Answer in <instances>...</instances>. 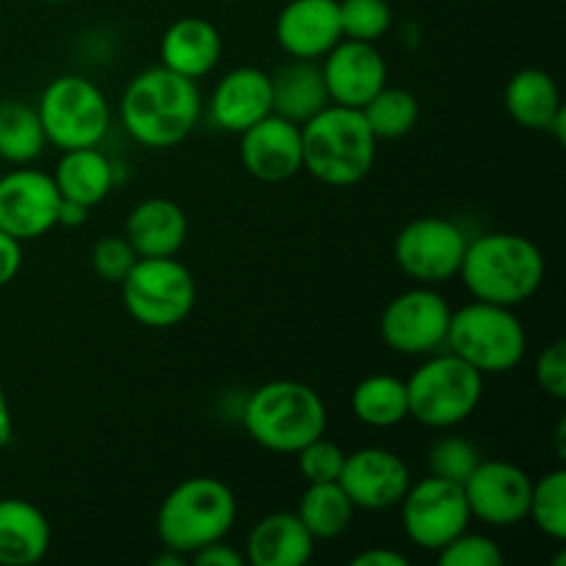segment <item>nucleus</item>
<instances>
[{
    "instance_id": "obj_1",
    "label": "nucleus",
    "mask_w": 566,
    "mask_h": 566,
    "mask_svg": "<svg viewBox=\"0 0 566 566\" xmlns=\"http://www.w3.org/2000/svg\"><path fill=\"white\" fill-rule=\"evenodd\" d=\"M202 114L197 81L166 66L133 77L119 99V116L130 138L149 149H171L186 142Z\"/></svg>"
},
{
    "instance_id": "obj_2",
    "label": "nucleus",
    "mask_w": 566,
    "mask_h": 566,
    "mask_svg": "<svg viewBox=\"0 0 566 566\" xmlns=\"http://www.w3.org/2000/svg\"><path fill=\"white\" fill-rule=\"evenodd\" d=\"M459 276L473 298L514 310L545 282V258L525 235L486 232L468 241Z\"/></svg>"
},
{
    "instance_id": "obj_3",
    "label": "nucleus",
    "mask_w": 566,
    "mask_h": 566,
    "mask_svg": "<svg viewBox=\"0 0 566 566\" xmlns=\"http://www.w3.org/2000/svg\"><path fill=\"white\" fill-rule=\"evenodd\" d=\"M241 420L260 448L296 457L307 442L326 434L329 412L318 390L304 381L276 379L260 385L247 398Z\"/></svg>"
},
{
    "instance_id": "obj_4",
    "label": "nucleus",
    "mask_w": 566,
    "mask_h": 566,
    "mask_svg": "<svg viewBox=\"0 0 566 566\" xmlns=\"http://www.w3.org/2000/svg\"><path fill=\"white\" fill-rule=\"evenodd\" d=\"M376 144L363 111L329 103L302 125L304 171L332 188L357 186L374 169Z\"/></svg>"
},
{
    "instance_id": "obj_5",
    "label": "nucleus",
    "mask_w": 566,
    "mask_h": 566,
    "mask_svg": "<svg viewBox=\"0 0 566 566\" xmlns=\"http://www.w3.org/2000/svg\"><path fill=\"white\" fill-rule=\"evenodd\" d=\"M238 517V501L230 486L210 475L186 479L164 497L158 509L160 545L191 558L199 547L224 539Z\"/></svg>"
},
{
    "instance_id": "obj_6",
    "label": "nucleus",
    "mask_w": 566,
    "mask_h": 566,
    "mask_svg": "<svg viewBox=\"0 0 566 566\" xmlns=\"http://www.w3.org/2000/svg\"><path fill=\"white\" fill-rule=\"evenodd\" d=\"M446 346L481 376H497L512 374L523 363L528 335L512 307L473 298L451 313Z\"/></svg>"
},
{
    "instance_id": "obj_7",
    "label": "nucleus",
    "mask_w": 566,
    "mask_h": 566,
    "mask_svg": "<svg viewBox=\"0 0 566 566\" xmlns=\"http://www.w3.org/2000/svg\"><path fill=\"white\" fill-rule=\"evenodd\" d=\"M409 418L426 429H453L479 409L484 376L457 354L431 357L407 379Z\"/></svg>"
},
{
    "instance_id": "obj_8",
    "label": "nucleus",
    "mask_w": 566,
    "mask_h": 566,
    "mask_svg": "<svg viewBox=\"0 0 566 566\" xmlns=\"http://www.w3.org/2000/svg\"><path fill=\"white\" fill-rule=\"evenodd\" d=\"M119 287L127 315L147 329L182 324L197 304V280L177 258H138Z\"/></svg>"
},
{
    "instance_id": "obj_9",
    "label": "nucleus",
    "mask_w": 566,
    "mask_h": 566,
    "mask_svg": "<svg viewBox=\"0 0 566 566\" xmlns=\"http://www.w3.org/2000/svg\"><path fill=\"white\" fill-rule=\"evenodd\" d=\"M48 144L61 153L99 147L111 127V108L103 88L83 75H61L44 86L36 103Z\"/></svg>"
},
{
    "instance_id": "obj_10",
    "label": "nucleus",
    "mask_w": 566,
    "mask_h": 566,
    "mask_svg": "<svg viewBox=\"0 0 566 566\" xmlns=\"http://www.w3.org/2000/svg\"><path fill=\"white\" fill-rule=\"evenodd\" d=\"M398 506H401V525L407 539L429 553H437L448 542L457 539L473 520L462 484L437 479V475L409 484Z\"/></svg>"
},
{
    "instance_id": "obj_11",
    "label": "nucleus",
    "mask_w": 566,
    "mask_h": 566,
    "mask_svg": "<svg viewBox=\"0 0 566 566\" xmlns=\"http://www.w3.org/2000/svg\"><path fill=\"white\" fill-rule=\"evenodd\" d=\"M468 235L446 216H420L396 238V263L418 285H446L462 269Z\"/></svg>"
},
{
    "instance_id": "obj_12",
    "label": "nucleus",
    "mask_w": 566,
    "mask_h": 566,
    "mask_svg": "<svg viewBox=\"0 0 566 566\" xmlns=\"http://www.w3.org/2000/svg\"><path fill=\"white\" fill-rule=\"evenodd\" d=\"M451 313L434 285H418L398 293L379 318V335L390 352L423 357L446 346Z\"/></svg>"
},
{
    "instance_id": "obj_13",
    "label": "nucleus",
    "mask_w": 566,
    "mask_h": 566,
    "mask_svg": "<svg viewBox=\"0 0 566 566\" xmlns=\"http://www.w3.org/2000/svg\"><path fill=\"white\" fill-rule=\"evenodd\" d=\"M534 479L506 459H481L462 484L470 517L490 528H514L528 520Z\"/></svg>"
},
{
    "instance_id": "obj_14",
    "label": "nucleus",
    "mask_w": 566,
    "mask_h": 566,
    "mask_svg": "<svg viewBox=\"0 0 566 566\" xmlns=\"http://www.w3.org/2000/svg\"><path fill=\"white\" fill-rule=\"evenodd\" d=\"M61 193L53 175L14 169L0 177V230L20 243L36 241L59 224Z\"/></svg>"
},
{
    "instance_id": "obj_15",
    "label": "nucleus",
    "mask_w": 566,
    "mask_h": 566,
    "mask_svg": "<svg viewBox=\"0 0 566 566\" xmlns=\"http://www.w3.org/2000/svg\"><path fill=\"white\" fill-rule=\"evenodd\" d=\"M337 484L343 486L354 509L385 512V509L401 503L409 484H412V475H409L407 462L396 451L359 448V451L346 453Z\"/></svg>"
},
{
    "instance_id": "obj_16",
    "label": "nucleus",
    "mask_w": 566,
    "mask_h": 566,
    "mask_svg": "<svg viewBox=\"0 0 566 566\" xmlns=\"http://www.w3.org/2000/svg\"><path fill=\"white\" fill-rule=\"evenodd\" d=\"M329 103L363 108L381 86H387V61L376 44L340 39L321 64Z\"/></svg>"
},
{
    "instance_id": "obj_17",
    "label": "nucleus",
    "mask_w": 566,
    "mask_h": 566,
    "mask_svg": "<svg viewBox=\"0 0 566 566\" xmlns=\"http://www.w3.org/2000/svg\"><path fill=\"white\" fill-rule=\"evenodd\" d=\"M241 164L263 182H285L304 169L302 127L269 114L241 133Z\"/></svg>"
},
{
    "instance_id": "obj_18",
    "label": "nucleus",
    "mask_w": 566,
    "mask_h": 566,
    "mask_svg": "<svg viewBox=\"0 0 566 566\" xmlns=\"http://www.w3.org/2000/svg\"><path fill=\"white\" fill-rule=\"evenodd\" d=\"M276 44L291 59L318 61L343 39L337 0H287L276 17Z\"/></svg>"
},
{
    "instance_id": "obj_19",
    "label": "nucleus",
    "mask_w": 566,
    "mask_h": 566,
    "mask_svg": "<svg viewBox=\"0 0 566 566\" xmlns=\"http://www.w3.org/2000/svg\"><path fill=\"white\" fill-rule=\"evenodd\" d=\"M271 114V75L258 66L230 70L213 88L210 119L227 133H238Z\"/></svg>"
},
{
    "instance_id": "obj_20",
    "label": "nucleus",
    "mask_w": 566,
    "mask_h": 566,
    "mask_svg": "<svg viewBox=\"0 0 566 566\" xmlns=\"http://www.w3.org/2000/svg\"><path fill=\"white\" fill-rule=\"evenodd\" d=\"M224 53L219 28L205 17H182L175 20L160 36V66L182 77L210 75Z\"/></svg>"
},
{
    "instance_id": "obj_21",
    "label": "nucleus",
    "mask_w": 566,
    "mask_h": 566,
    "mask_svg": "<svg viewBox=\"0 0 566 566\" xmlns=\"http://www.w3.org/2000/svg\"><path fill=\"white\" fill-rule=\"evenodd\" d=\"M315 553V539L296 512H274L252 525L247 536L249 566H304Z\"/></svg>"
},
{
    "instance_id": "obj_22",
    "label": "nucleus",
    "mask_w": 566,
    "mask_h": 566,
    "mask_svg": "<svg viewBox=\"0 0 566 566\" xmlns=\"http://www.w3.org/2000/svg\"><path fill=\"white\" fill-rule=\"evenodd\" d=\"M125 238L138 258H175L188 238L186 210L166 197L144 199L127 216Z\"/></svg>"
},
{
    "instance_id": "obj_23",
    "label": "nucleus",
    "mask_w": 566,
    "mask_h": 566,
    "mask_svg": "<svg viewBox=\"0 0 566 566\" xmlns=\"http://www.w3.org/2000/svg\"><path fill=\"white\" fill-rule=\"evenodd\" d=\"M50 551V523L25 497L0 501V566H33Z\"/></svg>"
},
{
    "instance_id": "obj_24",
    "label": "nucleus",
    "mask_w": 566,
    "mask_h": 566,
    "mask_svg": "<svg viewBox=\"0 0 566 566\" xmlns=\"http://www.w3.org/2000/svg\"><path fill=\"white\" fill-rule=\"evenodd\" d=\"M326 105H329V92L315 61L291 59L271 72V114L302 127Z\"/></svg>"
},
{
    "instance_id": "obj_25",
    "label": "nucleus",
    "mask_w": 566,
    "mask_h": 566,
    "mask_svg": "<svg viewBox=\"0 0 566 566\" xmlns=\"http://www.w3.org/2000/svg\"><path fill=\"white\" fill-rule=\"evenodd\" d=\"M503 99H506L509 116L525 130L547 133L551 122L564 108L558 83L553 81L551 72L536 70V66H525V70L514 72L506 83Z\"/></svg>"
},
{
    "instance_id": "obj_26",
    "label": "nucleus",
    "mask_w": 566,
    "mask_h": 566,
    "mask_svg": "<svg viewBox=\"0 0 566 566\" xmlns=\"http://www.w3.org/2000/svg\"><path fill=\"white\" fill-rule=\"evenodd\" d=\"M55 188L64 199H75V202L94 208L103 202L114 188V164L108 155L97 147H81L66 149L61 155L59 166L53 171Z\"/></svg>"
},
{
    "instance_id": "obj_27",
    "label": "nucleus",
    "mask_w": 566,
    "mask_h": 566,
    "mask_svg": "<svg viewBox=\"0 0 566 566\" xmlns=\"http://www.w3.org/2000/svg\"><path fill=\"white\" fill-rule=\"evenodd\" d=\"M352 412L370 429H392L409 418L407 381L390 374L365 376L352 392Z\"/></svg>"
},
{
    "instance_id": "obj_28",
    "label": "nucleus",
    "mask_w": 566,
    "mask_h": 566,
    "mask_svg": "<svg viewBox=\"0 0 566 566\" xmlns=\"http://www.w3.org/2000/svg\"><path fill=\"white\" fill-rule=\"evenodd\" d=\"M354 503L343 492L337 481L329 484H307V490L298 497L296 514L304 523V528L313 534V539H337L346 534V528L354 520Z\"/></svg>"
},
{
    "instance_id": "obj_29",
    "label": "nucleus",
    "mask_w": 566,
    "mask_h": 566,
    "mask_svg": "<svg viewBox=\"0 0 566 566\" xmlns=\"http://www.w3.org/2000/svg\"><path fill=\"white\" fill-rule=\"evenodd\" d=\"M48 147L42 122L33 105L20 99L0 103V158L6 164L28 166Z\"/></svg>"
},
{
    "instance_id": "obj_30",
    "label": "nucleus",
    "mask_w": 566,
    "mask_h": 566,
    "mask_svg": "<svg viewBox=\"0 0 566 566\" xmlns=\"http://www.w3.org/2000/svg\"><path fill=\"white\" fill-rule=\"evenodd\" d=\"M359 111H363L376 142H392V138L407 136L420 119L418 97L398 86H381Z\"/></svg>"
},
{
    "instance_id": "obj_31",
    "label": "nucleus",
    "mask_w": 566,
    "mask_h": 566,
    "mask_svg": "<svg viewBox=\"0 0 566 566\" xmlns=\"http://www.w3.org/2000/svg\"><path fill=\"white\" fill-rule=\"evenodd\" d=\"M528 520L553 542L566 539V470H551L531 486Z\"/></svg>"
},
{
    "instance_id": "obj_32",
    "label": "nucleus",
    "mask_w": 566,
    "mask_h": 566,
    "mask_svg": "<svg viewBox=\"0 0 566 566\" xmlns=\"http://www.w3.org/2000/svg\"><path fill=\"white\" fill-rule=\"evenodd\" d=\"M343 39L376 44L392 25V9L387 0H337Z\"/></svg>"
},
{
    "instance_id": "obj_33",
    "label": "nucleus",
    "mask_w": 566,
    "mask_h": 566,
    "mask_svg": "<svg viewBox=\"0 0 566 566\" xmlns=\"http://www.w3.org/2000/svg\"><path fill=\"white\" fill-rule=\"evenodd\" d=\"M426 462H429V475L464 484L468 475L475 470V464L481 462V457L473 448V442L457 434H446L431 442Z\"/></svg>"
},
{
    "instance_id": "obj_34",
    "label": "nucleus",
    "mask_w": 566,
    "mask_h": 566,
    "mask_svg": "<svg viewBox=\"0 0 566 566\" xmlns=\"http://www.w3.org/2000/svg\"><path fill=\"white\" fill-rule=\"evenodd\" d=\"M440 566H503V551L492 536L462 531L457 539L437 551Z\"/></svg>"
},
{
    "instance_id": "obj_35",
    "label": "nucleus",
    "mask_w": 566,
    "mask_h": 566,
    "mask_svg": "<svg viewBox=\"0 0 566 566\" xmlns=\"http://www.w3.org/2000/svg\"><path fill=\"white\" fill-rule=\"evenodd\" d=\"M298 473L307 484H329V481L340 479L343 462H346V451L337 442L318 437V440L307 442L302 451L296 453Z\"/></svg>"
},
{
    "instance_id": "obj_36",
    "label": "nucleus",
    "mask_w": 566,
    "mask_h": 566,
    "mask_svg": "<svg viewBox=\"0 0 566 566\" xmlns=\"http://www.w3.org/2000/svg\"><path fill=\"white\" fill-rule=\"evenodd\" d=\"M136 260L138 254L133 252V247L127 243L125 235L99 238L92 247V269L94 274L105 282H116V285H119Z\"/></svg>"
},
{
    "instance_id": "obj_37",
    "label": "nucleus",
    "mask_w": 566,
    "mask_h": 566,
    "mask_svg": "<svg viewBox=\"0 0 566 566\" xmlns=\"http://www.w3.org/2000/svg\"><path fill=\"white\" fill-rule=\"evenodd\" d=\"M536 385L545 396L564 401L566 398V343L553 340L545 352H539L536 357Z\"/></svg>"
},
{
    "instance_id": "obj_38",
    "label": "nucleus",
    "mask_w": 566,
    "mask_h": 566,
    "mask_svg": "<svg viewBox=\"0 0 566 566\" xmlns=\"http://www.w3.org/2000/svg\"><path fill=\"white\" fill-rule=\"evenodd\" d=\"M188 562L197 566H249L247 556H243L241 551H235L232 545H227L224 539L199 547L197 553H191Z\"/></svg>"
},
{
    "instance_id": "obj_39",
    "label": "nucleus",
    "mask_w": 566,
    "mask_h": 566,
    "mask_svg": "<svg viewBox=\"0 0 566 566\" xmlns=\"http://www.w3.org/2000/svg\"><path fill=\"white\" fill-rule=\"evenodd\" d=\"M22 269V243L11 238L9 232L0 230V287L14 282V276Z\"/></svg>"
},
{
    "instance_id": "obj_40",
    "label": "nucleus",
    "mask_w": 566,
    "mask_h": 566,
    "mask_svg": "<svg viewBox=\"0 0 566 566\" xmlns=\"http://www.w3.org/2000/svg\"><path fill=\"white\" fill-rule=\"evenodd\" d=\"M407 556L390 551V547H370V551L357 553L352 558V566H407Z\"/></svg>"
},
{
    "instance_id": "obj_41",
    "label": "nucleus",
    "mask_w": 566,
    "mask_h": 566,
    "mask_svg": "<svg viewBox=\"0 0 566 566\" xmlns=\"http://www.w3.org/2000/svg\"><path fill=\"white\" fill-rule=\"evenodd\" d=\"M86 216H88L86 205L75 202V199L61 197V205H59V224L61 227H81L83 221H86Z\"/></svg>"
},
{
    "instance_id": "obj_42",
    "label": "nucleus",
    "mask_w": 566,
    "mask_h": 566,
    "mask_svg": "<svg viewBox=\"0 0 566 566\" xmlns=\"http://www.w3.org/2000/svg\"><path fill=\"white\" fill-rule=\"evenodd\" d=\"M11 437H14V420H11L9 398H6L3 387H0V451H3V448H9Z\"/></svg>"
},
{
    "instance_id": "obj_43",
    "label": "nucleus",
    "mask_w": 566,
    "mask_h": 566,
    "mask_svg": "<svg viewBox=\"0 0 566 566\" xmlns=\"http://www.w3.org/2000/svg\"><path fill=\"white\" fill-rule=\"evenodd\" d=\"M164 556H158L155 558V566H182V564H188V556H182V553H177V551H169V547H164Z\"/></svg>"
},
{
    "instance_id": "obj_44",
    "label": "nucleus",
    "mask_w": 566,
    "mask_h": 566,
    "mask_svg": "<svg viewBox=\"0 0 566 566\" xmlns=\"http://www.w3.org/2000/svg\"><path fill=\"white\" fill-rule=\"evenodd\" d=\"M42 3H64V0H42Z\"/></svg>"
}]
</instances>
